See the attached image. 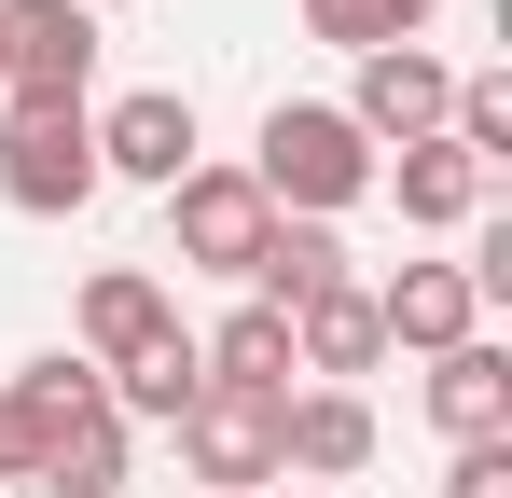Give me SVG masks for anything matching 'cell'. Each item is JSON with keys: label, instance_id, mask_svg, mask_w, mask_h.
Masks as SVG:
<instances>
[{"label": "cell", "instance_id": "6da1fadb", "mask_svg": "<svg viewBox=\"0 0 512 498\" xmlns=\"http://www.w3.org/2000/svg\"><path fill=\"white\" fill-rule=\"evenodd\" d=\"M250 180H263V208H277V222H346V208L374 194V139L346 125L333 97H277V111H263Z\"/></svg>", "mask_w": 512, "mask_h": 498}, {"label": "cell", "instance_id": "7a4b0ae2", "mask_svg": "<svg viewBox=\"0 0 512 498\" xmlns=\"http://www.w3.org/2000/svg\"><path fill=\"white\" fill-rule=\"evenodd\" d=\"M84 83H97L84 0H0V97L14 111H84Z\"/></svg>", "mask_w": 512, "mask_h": 498}, {"label": "cell", "instance_id": "3957f363", "mask_svg": "<svg viewBox=\"0 0 512 498\" xmlns=\"http://www.w3.org/2000/svg\"><path fill=\"white\" fill-rule=\"evenodd\" d=\"M0 208L84 222L97 208V125L84 111H0Z\"/></svg>", "mask_w": 512, "mask_h": 498}, {"label": "cell", "instance_id": "277c9868", "mask_svg": "<svg viewBox=\"0 0 512 498\" xmlns=\"http://www.w3.org/2000/svg\"><path fill=\"white\" fill-rule=\"evenodd\" d=\"M167 236H180V263H194V277H236V291H250V263H263V236H277V208H263L250 166H180V180H167Z\"/></svg>", "mask_w": 512, "mask_h": 498}, {"label": "cell", "instance_id": "5b68a950", "mask_svg": "<svg viewBox=\"0 0 512 498\" xmlns=\"http://www.w3.org/2000/svg\"><path fill=\"white\" fill-rule=\"evenodd\" d=\"M180 457H194L208 498H263V485H277V402H263V388H194Z\"/></svg>", "mask_w": 512, "mask_h": 498}, {"label": "cell", "instance_id": "8992f818", "mask_svg": "<svg viewBox=\"0 0 512 498\" xmlns=\"http://www.w3.org/2000/svg\"><path fill=\"white\" fill-rule=\"evenodd\" d=\"M153 346H180L167 277H139V263H97V277H84V346H70V360H84L97 388H111V374H139Z\"/></svg>", "mask_w": 512, "mask_h": 498}, {"label": "cell", "instance_id": "52a82bcc", "mask_svg": "<svg viewBox=\"0 0 512 498\" xmlns=\"http://www.w3.org/2000/svg\"><path fill=\"white\" fill-rule=\"evenodd\" d=\"M84 125H97V180H139V194H167L180 166H194V97H180V83H139V97L84 111Z\"/></svg>", "mask_w": 512, "mask_h": 498}, {"label": "cell", "instance_id": "ba28073f", "mask_svg": "<svg viewBox=\"0 0 512 498\" xmlns=\"http://www.w3.org/2000/svg\"><path fill=\"white\" fill-rule=\"evenodd\" d=\"M443 111H457V70L429 56V42H388V56H360V97H346V125L360 139H443Z\"/></svg>", "mask_w": 512, "mask_h": 498}, {"label": "cell", "instance_id": "9c48e42d", "mask_svg": "<svg viewBox=\"0 0 512 498\" xmlns=\"http://www.w3.org/2000/svg\"><path fill=\"white\" fill-rule=\"evenodd\" d=\"M374 194H388V208H402L416 236H471L499 180H485V166L457 153V139H416V153H374Z\"/></svg>", "mask_w": 512, "mask_h": 498}, {"label": "cell", "instance_id": "30bf717a", "mask_svg": "<svg viewBox=\"0 0 512 498\" xmlns=\"http://www.w3.org/2000/svg\"><path fill=\"white\" fill-rule=\"evenodd\" d=\"M374 332H388V346H416V360H443V346H471V332H485V291H471L457 263H402V277H374Z\"/></svg>", "mask_w": 512, "mask_h": 498}, {"label": "cell", "instance_id": "8fae6325", "mask_svg": "<svg viewBox=\"0 0 512 498\" xmlns=\"http://www.w3.org/2000/svg\"><path fill=\"white\" fill-rule=\"evenodd\" d=\"M388 360V332H374V277H333L319 305H291V374H319V388H360Z\"/></svg>", "mask_w": 512, "mask_h": 498}, {"label": "cell", "instance_id": "7c38bea8", "mask_svg": "<svg viewBox=\"0 0 512 498\" xmlns=\"http://www.w3.org/2000/svg\"><path fill=\"white\" fill-rule=\"evenodd\" d=\"M277 471H319V485L374 471V402L360 388H291L277 402Z\"/></svg>", "mask_w": 512, "mask_h": 498}, {"label": "cell", "instance_id": "4fadbf2b", "mask_svg": "<svg viewBox=\"0 0 512 498\" xmlns=\"http://www.w3.org/2000/svg\"><path fill=\"white\" fill-rule=\"evenodd\" d=\"M429 429L443 443H512V346H485V332L443 346L429 360Z\"/></svg>", "mask_w": 512, "mask_h": 498}, {"label": "cell", "instance_id": "5bb4252c", "mask_svg": "<svg viewBox=\"0 0 512 498\" xmlns=\"http://www.w3.org/2000/svg\"><path fill=\"white\" fill-rule=\"evenodd\" d=\"M70 415H97V374L70 360V346H56V360H28V374L0 388V429H14V485H28V457H42Z\"/></svg>", "mask_w": 512, "mask_h": 498}, {"label": "cell", "instance_id": "9a60e30c", "mask_svg": "<svg viewBox=\"0 0 512 498\" xmlns=\"http://www.w3.org/2000/svg\"><path fill=\"white\" fill-rule=\"evenodd\" d=\"M28 485H42V498H125V415H111V402L70 415V429L28 457Z\"/></svg>", "mask_w": 512, "mask_h": 498}, {"label": "cell", "instance_id": "2e32d148", "mask_svg": "<svg viewBox=\"0 0 512 498\" xmlns=\"http://www.w3.org/2000/svg\"><path fill=\"white\" fill-rule=\"evenodd\" d=\"M194 360H208V388H263V402H291V319H277V305H236Z\"/></svg>", "mask_w": 512, "mask_h": 498}, {"label": "cell", "instance_id": "e0dca14e", "mask_svg": "<svg viewBox=\"0 0 512 498\" xmlns=\"http://www.w3.org/2000/svg\"><path fill=\"white\" fill-rule=\"evenodd\" d=\"M333 277H346L333 222H277V236H263V263H250V305H277V319H291V305H319Z\"/></svg>", "mask_w": 512, "mask_h": 498}, {"label": "cell", "instance_id": "ac0fdd59", "mask_svg": "<svg viewBox=\"0 0 512 498\" xmlns=\"http://www.w3.org/2000/svg\"><path fill=\"white\" fill-rule=\"evenodd\" d=\"M194 388H208V360H194V332H180V346H153L139 374H111L97 402L125 415V429H180V415H194Z\"/></svg>", "mask_w": 512, "mask_h": 498}, {"label": "cell", "instance_id": "d6986e66", "mask_svg": "<svg viewBox=\"0 0 512 498\" xmlns=\"http://www.w3.org/2000/svg\"><path fill=\"white\" fill-rule=\"evenodd\" d=\"M443 139H457V153L499 180V166H512V70H457V111H443Z\"/></svg>", "mask_w": 512, "mask_h": 498}, {"label": "cell", "instance_id": "ffe728a7", "mask_svg": "<svg viewBox=\"0 0 512 498\" xmlns=\"http://www.w3.org/2000/svg\"><path fill=\"white\" fill-rule=\"evenodd\" d=\"M416 28H429L416 0H305V42H333V56H388Z\"/></svg>", "mask_w": 512, "mask_h": 498}, {"label": "cell", "instance_id": "44dd1931", "mask_svg": "<svg viewBox=\"0 0 512 498\" xmlns=\"http://www.w3.org/2000/svg\"><path fill=\"white\" fill-rule=\"evenodd\" d=\"M443 498H512V443H457V471H443Z\"/></svg>", "mask_w": 512, "mask_h": 498}, {"label": "cell", "instance_id": "7402d4cb", "mask_svg": "<svg viewBox=\"0 0 512 498\" xmlns=\"http://www.w3.org/2000/svg\"><path fill=\"white\" fill-rule=\"evenodd\" d=\"M0 485H14V429H0Z\"/></svg>", "mask_w": 512, "mask_h": 498}, {"label": "cell", "instance_id": "603a6c76", "mask_svg": "<svg viewBox=\"0 0 512 498\" xmlns=\"http://www.w3.org/2000/svg\"><path fill=\"white\" fill-rule=\"evenodd\" d=\"M84 14H125V0H84Z\"/></svg>", "mask_w": 512, "mask_h": 498}, {"label": "cell", "instance_id": "cb8c5ba5", "mask_svg": "<svg viewBox=\"0 0 512 498\" xmlns=\"http://www.w3.org/2000/svg\"><path fill=\"white\" fill-rule=\"evenodd\" d=\"M416 14H429V0H416Z\"/></svg>", "mask_w": 512, "mask_h": 498}]
</instances>
